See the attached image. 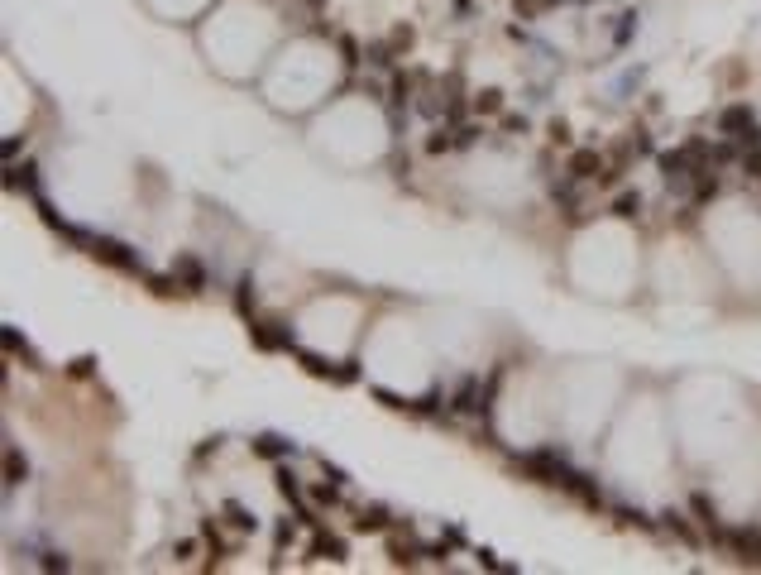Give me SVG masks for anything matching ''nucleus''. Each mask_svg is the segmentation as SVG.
<instances>
[{"label":"nucleus","mask_w":761,"mask_h":575,"mask_svg":"<svg viewBox=\"0 0 761 575\" xmlns=\"http://www.w3.org/2000/svg\"><path fill=\"white\" fill-rule=\"evenodd\" d=\"M86 245L91 254L101 259V264H115V269H125V274H135L139 269V254L130 245H120V240H101V235H86Z\"/></svg>","instance_id":"obj_1"},{"label":"nucleus","mask_w":761,"mask_h":575,"mask_svg":"<svg viewBox=\"0 0 761 575\" xmlns=\"http://www.w3.org/2000/svg\"><path fill=\"white\" fill-rule=\"evenodd\" d=\"M522 465L532 470V475H541L546 484H560V475L570 470V461H560L555 451H532V456H522Z\"/></svg>","instance_id":"obj_2"},{"label":"nucleus","mask_w":761,"mask_h":575,"mask_svg":"<svg viewBox=\"0 0 761 575\" xmlns=\"http://www.w3.org/2000/svg\"><path fill=\"white\" fill-rule=\"evenodd\" d=\"M718 130L723 135H747L752 130V106H728L718 115Z\"/></svg>","instance_id":"obj_3"},{"label":"nucleus","mask_w":761,"mask_h":575,"mask_svg":"<svg viewBox=\"0 0 761 575\" xmlns=\"http://www.w3.org/2000/svg\"><path fill=\"white\" fill-rule=\"evenodd\" d=\"M570 173H574V178H603V159H598L594 149H574V154H570Z\"/></svg>","instance_id":"obj_4"},{"label":"nucleus","mask_w":761,"mask_h":575,"mask_svg":"<svg viewBox=\"0 0 761 575\" xmlns=\"http://www.w3.org/2000/svg\"><path fill=\"white\" fill-rule=\"evenodd\" d=\"M450 408H455V412H479V408H484V403H479V383L460 379V388L450 393Z\"/></svg>","instance_id":"obj_5"},{"label":"nucleus","mask_w":761,"mask_h":575,"mask_svg":"<svg viewBox=\"0 0 761 575\" xmlns=\"http://www.w3.org/2000/svg\"><path fill=\"white\" fill-rule=\"evenodd\" d=\"M254 341H259L264 350H283V345H292L288 331L278 326V322H259V326H254Z\"/></svg>","instance_id":"obj_6"},{"label":"nucleus","mask_w":761,"mask_h":575,"mask_svg":"<svg viewBox=\"0 0 761 575\" xmlns=\"http://www.w3.org/2000/svg\"><path fill=\"white\" fill-rule=\"evenodd\" d=\"M173 274H177V283H187V288H201V283H206L201 264H196V259H187V254H182L177 264H173Z\"/></svg>","instance_id":"obj_7"},{"label":"nucleus","mask_w":761,"mask_h":575,"mask_svg":"<svg viewBox=\"0 0 761 575\" xmlns=\"http://www.w3.org/2000/svg\"><path fill=\"white\" fill-rule=\"evenodd\" d=\"M25 475H29L25 456H20L15 446H5V484H25Z\"/></svg>","instance_id":"obj_8"},{"label":"nucleus","mask_w":761,"mask_h":575,"mask_svg":"<svg viewBox=\"0 0 761 575\" xmlns=\"http://www.w3.org/2000/svg\"><path fill=\"white\" fill-rule=\"evenodd\" d=\"M225 518L235 522V527H240V532H254V513H249L245 503H235V498H230V503H225Z\"/></svg>","instance_id":"obj_9"},{"label":"nucleus","mask_w":761,"mask_h":575,"mask_svg":"<svg viewBox=\"0 0 761 575\" xmlns=\"http://www.w3.org/2000/svg\"><path fill=\"white\" fill-rule=\"evenodd\" d=\"M288 446H283V437H259L254 441V456H283Z\"/></svg>","instance_id":"obj_10"},{"label":"nucleus","mask_w":761,"mask_h":575,"mask_svg":"<svg viewBox=\"0 0 761 575\" xmlns=\"http://www.w3.org/2000/svg\"><path fill=\"white\" fill-rule=\"evenodd\" d=\"M0 345H5L10 355H25V336H20L15 326H5V331H0Z\"/></svg>","instance_id":"obj_11"},{"label":"nucleus","mask_w":761,"mask_h":575,"mask_svg":"<svg viewBox=\"0 0 761 575\" xmlns=\"http://www.w3.org/2000/svg\"><path fill=\"white\" fill-rule=\"evenodd\" d=\"M311 551H316V556H345V542H335V537H316Z\"/></svg>","instance_id":"obj_12"},{"label":"nucleus","mask_w":761,"mask_h":575,"mask_svg":"<svg viewBox=\"0 0 761 575\" xmlns=\"http://www.w3.org/2000/svg\"><path fill=\"white\" fill-rule=\"evenodd\" d=\"M613 216H623V220H632V216H637V197H632V192L613 201Z\"/></svg>","instance_id":"obj_13"},{"label":"nucleus","mask_w":761,"mask_h":575,"mask_svg":"<svg viewBox=\"0 0 761 575\" xmlns=\"http://www.w3.org/2000/svg\"><path fill=\"white\" fill-rule=\"evenodd\" d=\"M383 522H388V513H383V508H364V513H359V527H369V532H374V527H383Z\"/></svg>","instance_id":"obj_14"},{"label":"nucleus","mask_w":761,"mask_h":575,"mask_svg":"<svg viewBox=\"0 0 761 575\" xmlns=\"http://www.w3.org/2000/svg\"><path fill=\"white\" fill-rule=\"evenodd\" d=\"M503 106V91H479V110H498Z\"/></svg>","instance_id":"obj_15"},{"label":"nucleus","mask_w":761,"mask_h":575,"mask_svg":"<svg viewBox=\"0 0 761 575\" xmlns=\"http://www.w3.org/2000/svg\"><path fill=\"white\" fill-rule=\"evenodd\" d=\"M249 288H254V283H249V278H245V283H240V293H235V302H240L245 312H249V307H254V293H249Z\"/></svg>","instance_id":"obj_16"}]
</instances>
